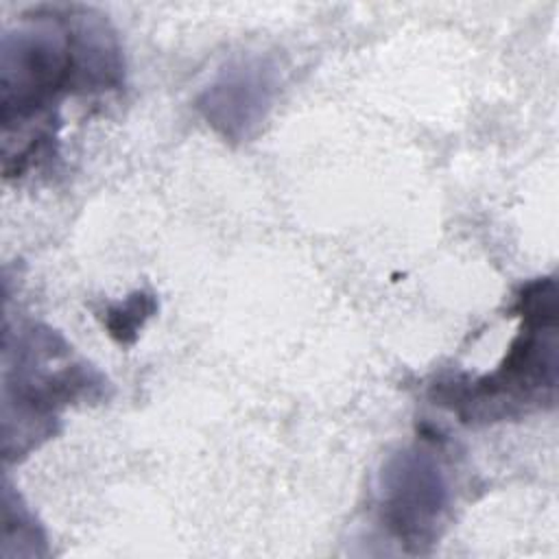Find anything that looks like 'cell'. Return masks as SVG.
Returning <instances> with one entry per match:
<instances>
[{
  "instance_id": "cell-5",
  "label": "cell",
  "mask_w": 559,
  "mask_h": 559,
  "mask_svg": "<svg viewBox=\"0 0 559 559\" xmlns=\"http://www.w3.org/2000/svg\"><path fill=\"white\" fill-rule=\"evenodd\" d=\"M155 310H157L155 297L144 290H135L124 301L107 310L105 325L118 343H133L138 336V330Z\"/></svg>"
},
{
  "instance_id": "cell-2",
  "label": "cell",
  "mask_w": 559,
  "mask_h": 559,
  "mask_svg": "<svg viewBox=\"0 0 559 559\" xmlns=\"http://www.w3.org/2000/svg\"><path fill=\"white\" fill-rule=\"evenodd\" d=\"M79 92L68 7L35 9L2 35L0 120L4 138L50 120V107Z\"/></svg>"
},
{
  "instance_id": "cell-4",
  "label": "cell",
  "mask_w": 559,
  "mask_h": 559,
  "mask_svg": "<svg viewBox=\"0 0 559 559\" xmlns=\"http://www.w3.org/2000/svg\"><path fill=\"white\" fill-rule=\"evenodd\" d=\"M277 85V68L266 57H240L201 92L197 107L225 140L242 142L264 122Z\"/></svg>"
},
{
  "instance_id": "cell-3",
  "label": "cell",
  "mask_w": 559,
  "mask_h": 559,
  "mask_svg": "<svg viewBox=\"0 0 559 559\" xmlns=\"http://www.w3.org/2000/svg\"><path fill=\"white\" fill-rule=\"evenodd\" d=\"M450 489L435 452L411 445L389 456L380 472V518L391 535L421 552L439 535Z\"/></svg>"
},
{
  "instance_id": "cell-1",
  "label": "cell",
  "mask_w": 559,
  "mask_h": 559,
  "mask_svg": "<svg viewBox=\"0 0 559 559\" xmlns=\"http://www.w3.org/2000/svg\"><path fill=\"white\" fill-rule=\"evenodd\" d=\"M105 380L74 362L68 343L50 328L31 325L7 343L2 386L4 456L26 454L55 432L57 411L76 397L98 395Z\"/></svg>"
}]
</instances>
